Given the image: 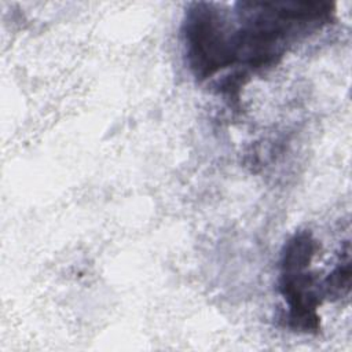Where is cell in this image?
Listing matches in <instances>:
<instances>
[{
	"label": "cell",
	"instance_id": "6da1fadb",
	"mask_svg": "<svg viewBox=\"0 0 352 352\" xmlns=\"http://www.w3.org/2000/svg\"><path fill=\"white\" fill-rule=\"evenodd\" d=\"M329 1H239L231 47L235 66L257 72L275 66L292 45L329 25L334 16ZM241 66V67H242Z\"/></svg>",
	"mask_w": 352,
	"mask_h": 352
},
{
	"label": "cell",
	"instance_id": "7a4b0ae2",
	"mask_svg": "<svg viewBox=\"0 0 352 352\" xmlns=\"http://www.w3.org/2000/svg\"><path fill=\"white\" fill-rule=\"evenodd\" d=\"M318 250V242L309 231H298L283 245L279 267V293L287 312L286 326L298 333H318L320 318L318 307L322 302V289L309 271L311 261Z\"/></svg>",
	"mask_w": 352,
	"mask_h": 352
},
{
	"label": "cell",
	"instance_id": "3957f363",
	"mask_svg": "<svg viewBox=\"0 0 352 352\" xmlns=\"http://www.w3.org/2000/svg\"><path fill=\"white\" fill-rule=\"evenodd\" d=\"M232 25L228 11L217 3L188 4L182 34L188 67L198 81L235 66L231 47Z\"/></svg>",
	"mask_w": 352,
	"mask_h": 352
},
{
	"label": "cell",
	"instance_id": "277c9868",
	"mask_svg": "<svg viewBox=\"0 0 352 352\" xmlns=\"http://www.w3.org/2000/svg\"><path fill=\"white\" fill-rule=\"evenodd\" d=\"M351 246L349 242H345L337 265L320 285L322 296L329 300H340L348 296L351 292Z\"/></svg>",
	"mask_w": 352,
	"mask_h": 352
}]
</instances>
